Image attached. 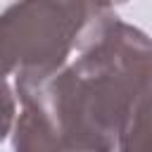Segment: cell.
<instances>
[{
    "label": "cell",
    "instance_id": "cell-1",
    "mask_svg": "<svg viewBox=\"0 0 152 152\" xmlns=\"http://www.w3.org/2000/svg\"><path fill=\"white\" fill-rule=\"evenodd\" d=\"M78 50V59L52 76L17 78V100L55 126L64 152H116L133 100L152 74V40L109 5H97Z\"/></svg>",
    "mask_w": 152,
    "mask_h": 152
},
{
    "label": "cell",
    "instance_id": "cell-2",
    "mask_svg": "<svg viewBox=\"0 0 152 152\" xmlns=\"http://www.w3.org/2000/svg\"><path fill=\"white\" fill-rule=\"evenodd\" d=\"M97 5L93 2H17L0 17V57L7 78H45L66 66L81 48Z\"/></svg>",
    "mask_w": 152,
    "mask_h": 152
},
{
    "label": "cell",
    "instance_id": "cell-3",
    "mask_svg": "<svg viewBox=\"0 0 152 152\" xmlns=\"http://www.w3.org/2000/svg\"><path fill=\"white\" fill-rule=\"evenodd\" d=\"M14 152H64L55 126L33 107H21L12 128Z\"/></svg>",
    "mask_w": 152,
    "mask_h": 152
},
{
    "label": "cell",
    "instance_id": "cell-4",
    "mask_svg": "<svg viewBox=\"0 0 152 152\" xmlns=\"http://www.w3.org/2000/svg\"><path fill=\"white\" fill-rule=\"evenodd\" d=\"M116 152H152V74L133 100Z\"/></svg>",
    "mask_w": 152,
    "mask_h": 152
}]
</instances>
